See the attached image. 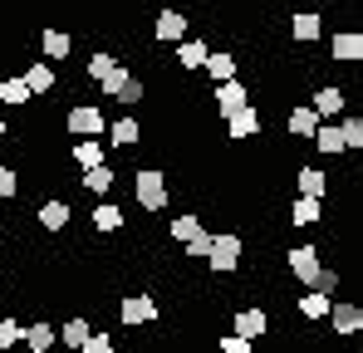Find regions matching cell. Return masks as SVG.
I'll list each match as a JSON object with an SVG mask.
<instances>
[{"mask_svg": "<svg viewBox=\"0 0 363 353\" xmlns=\"http://www.w3.org/2000/svg\"><path fill=\"white\" fill-rule=\"evenodd\" d=\"M99 84V99H113V103H123V108H138L143 99H147V84L133 74V69H123V64H113L104 79H94Z\"/></svg>", "mask_w": 363, "mask_h": 353, "instance_id": "1", "label": "cell"}, {"mask_svg": "<svg viewBox=\"0 0 363 353\" xmlns=\"http://www.w3.org/2000/svg\"><path fill=\"white\" fill-rule=\"evenodd\" d=\"M167 196H172V191H167V172H157V167H138V172H133V201H138L143 211H152V216L167 211Z\"/></svg>", "mask_w": 363, "mask_h": 353, "instance_id": "2", "label": "cell"}, {"mask_svg": "<svg viewBox=\"0 0 363 353\" xmlns=\"http://www.w3.org/2000/svg\"><path fill=\"white\" fill-rule=\"evenodd\" d=\"M157 319H162V304L147 290H133V294L118 299V324L123 329H143V324H157Z\"/></svg>", "mask_w": 363, "mask_h": 353, "instance_id": "3", "label": "cell"}, {"mask_svg": "<svg viewBox=\"0 0 363 353\" xmlns=\"http://www.w3.org/2000/svg\"><path fill=\"white\" fill-rule=\"evenodd\" d=\"M241 255H245V240L236 231H221V235H211V250H206L201 265H211L216 275H231V270H241Z\"/></svg>", "mask_w": 363, "mask_h": 353, "instance_id": "4", "label": "cell"}, {"mask_svg": "<svg viewBox=\"0 0 363 353\" xmlns=\"http://www.w3.org/2000/svg\"><path fill=\"white\" fill-rule=\"evenodd\" d=\"M104 128H108V118H104L99 103H74L64 113V133L69 138H104Z\"/></svg>", "mask_w": 363, "mask_h": 353, "instance_id": "5", "label": "cell"}, {"mask_svg": "<svg viewBox=\"0 0 363 353\" xmlns=\"http://www.w3.org/2000/svg\"><path fill=\"white\" fill-rule=\"evenodd\" d=\"M231 334H241V339H250V344H260V339L270 334V314H265L260 304L236 309V314H231Z\"/></svg>", "mask_w": 363, "mask_h": 353, "instance_id": "6", "label": "cell"}, {"mask_svg": "<svg viewBox=\"0 0 363 353\" xmlns=\"http://www.w3.org/2000/svg\"><path fill=\"white\" fill-rule=\"evenodd\" d=\"M265 133V118L255 113V103H245V108H236V113L226 118V138L231 142H250V138H260Z\"/></svg>", "mask_w": 363, "mask_h": 353, "instance_id": "7", "label": "cell"}, {"mask_svg": "<svg viewBox=\"0 0 363 353\" xmlns=\"http://www.w3.org/2000/svg\"><path fill=\"white\" fill-rule=\"evenodd\" d=\"M324 319L334 324V334H339V339H354V334L363 329V309L354 304V299H339V304H329V314H324Z\"/></svg>", "mask_w": 363, "mask_h": 353, "instance_id": "8", "label": "cell"}, {"mask_svg": "<svg viewBox=\"0 0 363 353\" xmlns=\"http://www.w3.org/2000/svg\"><path fill=\"white\" fill-rule=\"evenodd\" d=\"M211 99H216V118H231L236 108L250 103V89H245L241 79H226V84H216V94H211Z\"/></svg>", "mask_w": 363, "mask_h": 353, "instance_id": "9", "label": "cell"}, {"mask_svg": "<svg viewBox=\"0 0 363 353\" xmlns=\"http://www.w3.org/2000/svg\"><path fill=\"white\" fill-rule=\"evenodd\" d=\"M285 265H290V275L309 290V285H314V275H319V250H314V245H295V250L285 255Z\"/></svg>", "mask_w": 363, "mask_h": 353, "instance_id": "10", "label": "cell"}, {"mask_svg": "<svg viewBox=\"0 0 363 353\" xmlns=\"http://www.w3.org/2000/svg\"><path fill=\"white\" fill-rule=\"evenodd\" d=\"M69 201L64 196H50V201H40V211H35V221H40V231H50V235H60L64 226H69Z\"/></svg>", "mask_w": 363, "mask_h": 353, "instance_id": "11", "label": "cell"}, {"mask_svg": "<svg viewBox=\"0 0 363 353\" xmlns=\"http://www.w3.org/2000/svg\"><path fill=\"white\" fill-rule=\"evenodd\" d=\"M152 40H157V45H177V40H186V15H182V10H162V15L152 20Z\"/></svg>", "mask_w": 363, "mask_h": 353, "instance_id": "12", "label": "cell"}, {"mask_svg": "<svg viewBox=\"0 0 363 353\" xmlns=\"http://www.w3.org/2000/svg\"><path fill=\"white\" fill-rule=\"evenodd\" d=\"M113 181H118V172H113L108 162H99V167H84V172H79V186H84L94 201H99V196H108V191H113Z\"/></svg>", "mask_w": 363, "mask_h": 353, "instance_id": "13", "label": "cell"}, {"mask_svg": "<svg viewBox=\"0 0 363 353\" xmlns=\"http://www.w3.org/2000/svg\"><path fill=\"white\" fill-rule=\"evenodd\" d=\"M89 221H94V231H99V235H113V231H123V221H128V216H123L118 201L99 196V201H94V216H89Z\"/></svg>", "mask_w": 363, "mask_h": 353, "instance_id": "14", "label": "cell"}, {"mask_svg": "<svg viewBox=\"0 0 363 353\" xmlns=\"http://www.w3.org/2000/svg\"><path fill=\"white\" fill-rule=\"evenodd\" d=\"M20 344L30 353H55L60 344V334H55V324H45V319H35V324H25V334H20Z\"/></svg>", "mask_w": 363, "mask_h": 353, "instance_id": "15", "label": "cell"}, {"mask_svg": "<svg viewBox=\"0 0 363 353\" xmlns=\"http://www.w3.org/2000/svg\"><path fill=\"white\" fill-rule=\"evenodd\" d=\"M69 157H74L79 172H84V167H99V162H108V142H104V138H79Z\"/></svg>", "mask_w": 363, "mask_h": 353, "instance_id": "16", "label": "cell"}, {"mask_svg": "<svg viewBox=\"0 0 363 353\" xmlns=\"http://www.w3.org/2000/svg\"><path fill=\"white\" fill-rule=\"evenodd\" d=\"M344 103H349V94H344L339 84H324V89H314V103H309V108H314L319 118H339Z\"/></svg>", "mask_w": 363, "mask_h": 353, "instance_id": "17", "label": "cell"}, {"mask_svg": "<svg viewBox=\"0 0 363 353\" xmlns=\"http://www.w3.org/2000/svg\"><path fill=\"white\" fill-rule=\"evenodd\" d=\"M329 59H339V64H359V59H363V35H359V30L334 35V40H329Z\"/></svg>", "mask_w": 363, "mask_h": 353, "instance_id": "18", "label": "cell"}, {"mask_svg": "<svg viewBox=\"0 0 363 353\" xmlns=\"http://www.w3.org/2000/svg\"><path fill=\"white\" fill-rule=\"evenodd\" d=\"M314 152H324V157H339L344 152V138H339V123L334 118H319V128H314Z\"/></svg>", "mask_w": 363, "mask_h": 353, "instance_id": "19", "label": "cell"}, {"mask_svg": "<svg viewBox=\"0 0 363 353\" xmlns=\"http://www.w3.org/2000/svg\"><path fill=\"white\" fill-rule=\"evenodd\" d=\"M104 133H108V147H138V142H143V123H138V118H118V123H108Z\"/></svg>", "mask_w": 363, "mask_h": 353, "instance_id": "20", "label": "cell"}, {"mask_svg": "<svg viewBox=\"0 0 363 353\" xmlns=\"http://www.w3.org/2000/svg\"><path fill=\"white\" fill-rule=\"evenodd\" d=\"M314 128H319V113H314L309 103H295V108L285 113V133H290V138H314Z\"/></svg>", "mask_w": 363, "mask_h": 353, "instance_id": "21", "label": "cell"}, {"mask_svg": "<svg viewBox=\"0 0 363 353\" xmlns=\"http://www.w3.org/2000/svg\"><path fill=\"white\" fill-rule=\"evenodd\" d=\"M20 79H25V89L40 99V94H50V89H55V64H50V59H35V64H30Z\"/></svg>", "mask_w": 363, "mask_h": 353, "instance_id": "22", "label": "cell"}, {"mask_svg": "<svg viewBox=\"0 0 363 353\" xmlns=\"http://www.w3.org/2000/svg\"><path fill=\"white\" fill-rule=\"evenodd\" d=\"M329 294H319V290H309V294H295V309H300V319L304 324H324V314H329Z\"/></svg>", "mask_w": 363, "mask_h": 353, "instance_id": "23", "label": "cell"}, {"mask_svg": "<svg viewBox=\"0 0 363 353\" xmlns=\"http://www.w3.org/2000/svg\"><path fill=\"white\" fill-rule=\"evenodd\" d=\"M295 196H319L324 201L329 196V176L319 172V167H300L295 172Z\"/></svg>", "mask_w": 363, "mask_h": 353, "instance_id": "24", "label": "cell"}, {"mask_svg": "<svg viewBox=\"0 0 363 353\" xmlns=\"http://www.w3.org/2000/svg\"><path fill=\"white\" fill-rule=\"evenodd\" d=\"M55 334H60V344H64V349H74V353H79V349H84V339L94 334V324H89L84 314H74V319H64Z\"/></svg>", "mask_w": 363, "mask_h": 353, "instance_id": "25", "label": "cell"}, {"mask_svg": "<svg viewBox=\"0 0 363 353\" xmlns=\"http://www.w3.org/2000/svg\"><path fill=\"white\" fill-rule=\"evenodd\" d=\"M319 216H324L319 196H290V226H314Z\"/></svg>", "mask_w": 363, "mask_h": 353, "instance_id": "26", "label": "cell"}, {"mask_svg": "<svg viewBox=\"0 0 363 353\" xmlns=\"http://www.w3.org/2000/svg\"><path fill=\"white\" fill-rule=\"evenodd\" d=\"M290 35H295L300 45H314V40L324 35V15H314V10H300V15L290 20Z\"/></svg>", "mask_w": 363, "mask_h": 353, "instance_id": "27", "label": "cell"}, {"mask_svg": "<svg viewBox=\"0 0 363 353\" xmlns=\"http://www.w3.org/2000/svg\"><path fill=\"white\" fill-rule=\"evenodd\" d=\"M201 69H206L216 84H226V79H236V55H226V50H206Z\"/></svg>", "mask_w": 363, "mask_h": 353, "instance_id": "28", "label": "cell"}, {"mask_svg": "<svg viewBox=\"0 0 363 353\" xmlns=\"http://www.w3.org/2000/svg\"><path fill=\"white\" fill-rule=\"evenodd\" d=\"M167 231H172V240H177V245H191L196 235H206V226H201V216L182 211V216H172V226H167Z\"/></svg>", "mask_w": 363, "mask_h": 353, "instance_id": "29", "label": "cell"}, {"mask_svg": "<svg viewBox=\"0 0 363 353\" xmlns=\"http://www.w3.org/2000/svg\"><path fill=\"white\" fill-rule=\"evenodd\" d=\"M40 50H45V59H69L74 40H69L64 30H40Z\"/></svg>", "mask_w": 363, "mask_h": 353, "instance_id": "30", "label": "cell"}, {"mask_svg": "<svg viewBox=\"0 0 363 353\" xmlns=\"http://www.w3.org/2000/svg\"><path fill=\"white\" fill-rule=\"evenodd\" d=\"M201 59H206V45H201V40H177V69L196 74V69H201Z\"/></svg>", "mask_w": 363, "mask_h": 353, "instance_id": "31", "label": "cell"}, {"mask_svg": "<svg viewBox=\"0 0 363 353\" xmlns=\"http://www.w3.org/2000/svg\"><path fill=\"white\" fill-rule=\"evenodd\" d=\"M30 99H35V94L25 89V79H0V103H5V108H25Z\"/></svg>", "mask_w": 363, "mask_h": 353, "instance_id": "32", "label": "cell"}, {"mask_svg": "<svg viewBox=\"0 0 363 353\" xmlns=\"http://www.w3.org/2000/svg\"><path fill=\"white\" fill-rule=\"evenodd\" d=\"M339 138H344V152H359L363 147V118H344L339 123Z\"/></svg>", "mask_w": 363, "mask_h": 353, "instance_id": "33", "label": "cell"}, {"mask_svg": "<svg viewBox=\"0 0 363 353\" xmlns=\"http://www.w3.org/2000/svg\"><path fill=\"white\" fill-rule=\"evenodd\" d=\"M20 334H25V324H20L15 314H0V353L15 349V344H20Z\"/></svg>", "mask_w": 363, "mask_h": 353, "instance_id": "34", "label": "cell"}, {"mask_svg": "<svg viewBox=\"0 0 363 353\" xmlns=\"http://www.w3.org/2000/svg\"><path fill=\"white\" fill-rule=\"evenodd\" d=\"M20 196V172L10 162H0V201H15Z\"/></svg>", "mask_w": 363, "mask_h": 353, "instance_id": "35", "label": "cell"}, {"mask_svg": "<svg viewBox=\"0 0 363 353\" xmlns=\"http://www.w3.org/2000/svg\"><path fill=\"white\" fill-rule=\"evenodd\" d=\"M79 353H118V344H113V334H99V329H94V334L84 339V349H79Z\"/></svg>", "mask_w": 363, "mask_h": 353, "instance_id": "36", "label": "cell"}, {"mask_svg": "<svg viewBox=\"0 0 363 353\" xmlns=\"http://www.w3.org/2000/svg\"><path fill=\"white\" fill-rule=\"evenodd\" d=\"M216 353H255V344L241 339V334H221V339H216Z\"/></svg>", "mask_w": 363, "mask_h": 353, "instance_id": "37", "label": "cell"}, {"mask_svg": "<svg viewBox=\"0 0 363 353\" xmlns=\"http://www.w3.org/2000/svg\"><path fill=\"white\" fill-rule=\"evenodd\" d=\"M113 64H118V59L108 55V50H94V55H89V79H104Z\"/></svg>", "mask_w": 363, "mask_h": 353, "instance_id": "38", "label": "cell"}, {"mask_svg": "<svg viewBox=\"0 0 363 353\" xmlns=\"http://www.w3.org/2000/svg\"><path fill=\"white\" fill-rule=\"evenodd\" d=\"M309 290H319V294H329V299H334V290H339V270H324V265H319V275H314V285H309Z\"/></svg>", "mask_w": 363, "mask_h": 353, "instance_id": "39", "label": "cell"}, {"mask_svg": "<svg viewBox=\"0 0 363 353\" xmlns=\"http://www.w3.org/2000/svg\"><path fill=\"white\" fill-rule=\"evenodd\" d=\"M182 250H186V260H206V250H211V231L196 235V240H191V245H182Z\"/></svg>", "mask_w": 363, "mask_h": 353, "instance_id": "40", "label": "cell"}, {"mask_svg": "<svg viewBox=\"0 0 363 353\" xmlns=\"http://www.w3.org/2000/svg\"><path fill=\"white\" fill-rule=\"evenodd\" d=\"M5 138H10V128H5V123H0V142H5Z\"/></svg>", "mask_w": 363, "mask_h": 353, "instance_id": "41", "label": "cell"}, {"mask_svg": "<svg viewBox=\"0 0 363 353\" xmlns=\"http://www.w3.org/2000/svg\"><path fill=\"white\" fill-rule=\"evenodd\" d=\"M344 5H359V0H344Z\"/></svg>", "mask_w": 363, "mask_h": 353, "instance_id": "42", "label": "cell"}, {"mask_svg": "<svg viewBox=\"0 0 363 353\" xmlns=\"http://www.w3.org/2000/svg\"><path fill=\"white\" fill-rule=\"evenodd\" d=\"M0 265H5V255H0Z\"/></svg>", "mask_w": 363, "mask_h": 353, "instance_id": "43", "label": "cell"}]
</instances>
